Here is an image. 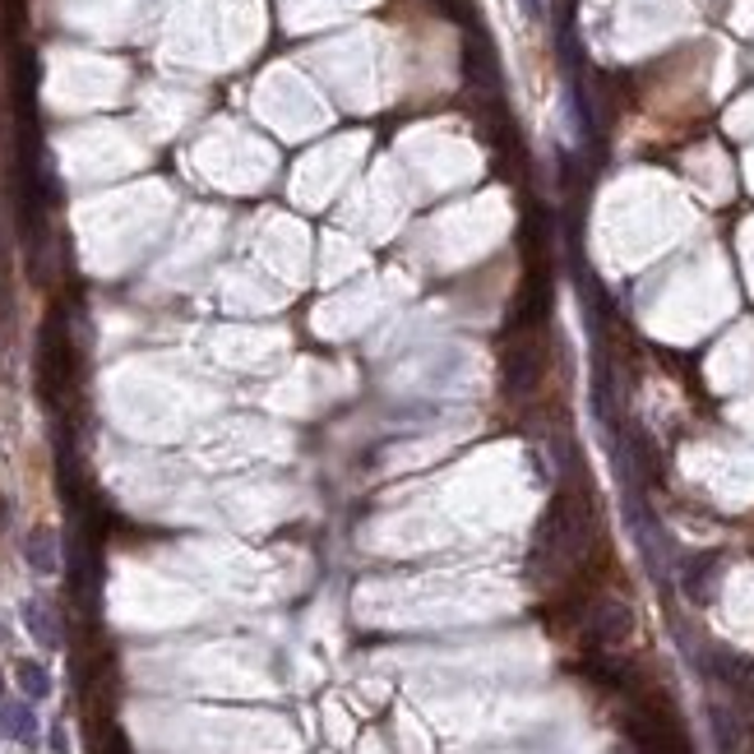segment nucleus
Here are the masks:
<instances>
[{
	"label": "nucleus",
	"instance_id": "nucleus-1",
	"mask_svg": "<svg viewBox=\"0 0 754 754\" xmlns=\"http://www.w3.org/2000/svg\"><path fill=\"white\" fill-rule=\"evenodd\" d=\"M709 671L717 675L722 685H732L736 694H750V699H754V658L717 648V653H709Z\"/></svg>",
	"mask_w": 754,
	"mask_h": 754
},
{
	"label": "nucleus",
	"instance_id": "nucleus-3",
	"mask_svg": "<svg viewBox=\"0 0 754 754\" xmlns=\"http://www.w3.org/2000/svg\"><path fill=\"white\" fill-rule=\"evenodd\" d=\"M630 626H634V616H630L626 602H602V611H597V620H592V639L597 643H616V639L630 634Z\"/></svg>",
	"mask_w": 754,
	"mask_h": 754
},
{
	"label": "nucleus",
	"instance_id": "nucleus-8",
	"mask_svg": "<svg viewBox=\"0 0 754 754\" xmlns=\"http://www.w3.org/2000/svg\"><path fill=\"white\" fill-rule=\"evenodd\" d=\"M524 14H528V19H541V0H524Z\"/></svg>",
	"mask_w": 754,
	"mask_h": 754
},
{
	"label": "nucleus",
	"instance_id": "nucleus-5",
	"mask_svg": "<svg viewBox=\"0 0 754 754\" xmlns=\"http://www.w3.org/2000/svg\"><path fill=\"white\" fill-rule=\"evenodd\" d=\"M14 681H19V690L29 694V699H47V694H51V675H47V667L33 662V658H19V662H14Z\"/></svg>",
	"mask_w": 754,
	"mask_h": 754
},
{
	"label": "nucleus",
	"instance_id": "nucleus-6",
	"mask_svg": "<svg viewBox=\"0 0 754 754\" xmlns=\"http://www.w3.org/2000/svg\"><path fill=\"white\" fill-rule=\"evenodd\" d=\"M6 732L23 745H33L38 741V713L29 704H6Z\"/></svg>",
	"mask_w": 754,
	"mask_h": 754
},
{
	"label": "nucleus",
	"instance_id": "nucleus-4",
	"mask_svg": "<svg viewBox=\"0 0 754 754\" xmlns=\"http://www.w3.org/2000/svg\"><path fill=\"white\" fill-rule=\"evenodd\" d=\"M23 626H29V634H33L42 648H61V626H56V616H51V607L38 602V597H29V602H23Z\"/></svg>",
	"mask_w": 754,
	"mask_h": 754
},
{
	"label": "nucleus",
	"instance_id": "nucleus-2",
	"mask_svg": "<svg viewBox=\"0 0 754 754\" xmlns=\"http://www.w3.org/2000/svg\"><path fill=\"white\" fill-rule=\"evenodd\" d=\"M23 556H29V565L38 569V575H56L61 569V541L51 528H33L29 537H23Z\"/></svg>",
	"mask_w": 754,
	"mask_h": 754
},
{
	"label": "nucleus",
	"instance_id": "nucleus-7",
	"mask_svg": "<svg viewBox=\"0 0 754 754\" xmlns=\"http://www.w3.org/2000/svg\"><path fill=\"white\" fill-rule=\"evenodd\" d=\"M51 754H70V741H65V726H51Z\"/></svg>",
	"mask_w": 754,
	"mask_h": 754
}]
</instances>
